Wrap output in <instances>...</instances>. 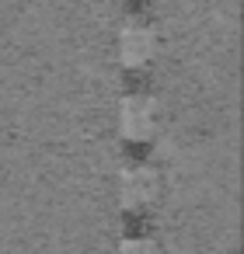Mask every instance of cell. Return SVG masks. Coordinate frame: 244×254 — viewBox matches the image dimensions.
<instances>
[{"instance_id": "2", "label": "cell", "mask_w": 244, "mask_h": 254, "mask_svg": "<svg viewBox=\"0 0 244 254\" xmlns=\"http://www.w3.org/2000/svg\"><path fill=\"white\" fill-rule=\"evenodd\" d=\"M154 53H157L154 32L147 25H140V21H126L122 32H119V56H122V63L136 70V66H147Z\"/></svg>"}, {"instance_id": "3", "label": "cell", "mask_w": 244, "mask_h": 254, "mask_svg": "<svg viewBox=\"0 0 244 254\" xmlns=\"http://www.w3.org/2000/svg\"><path fill=\"white\" fill-rule=\"evenodd\" d=\"M119 195H122V205H126V209H143V205H150L154 195H157V178H154L143 164H133V167H126L122 178H119Z\"/></svg>"}, {"instance_id": "4", "label": "cell", "mask_w": 244, "mask_h": 254, "mask_svg": "<svg viewBox=\"0 0 244 254\" xmlns=\"http://www.w3.org/2000/svg\"><path fill=\"white\" fill-rule=\"evenodd\" d=\"M119 254H157V247L150 244V240H143V237H133V240H126L122 244V251Z\"/></svg>"}, {"instance_id": "1", "label": "cell", "mask_w": 244, "mask_h": 254, "mask_svg": "<svg viewBox=\"0 0 244 254\" xmlns=\"http://www.w3.org/2000/svg\"><path fill=\"white\" fill-rule=\"evenodd\" d=\"M119 132L129 143H147L157 132V105L143 94H129L119 108Z\"/></svg>"}]
</instances>
